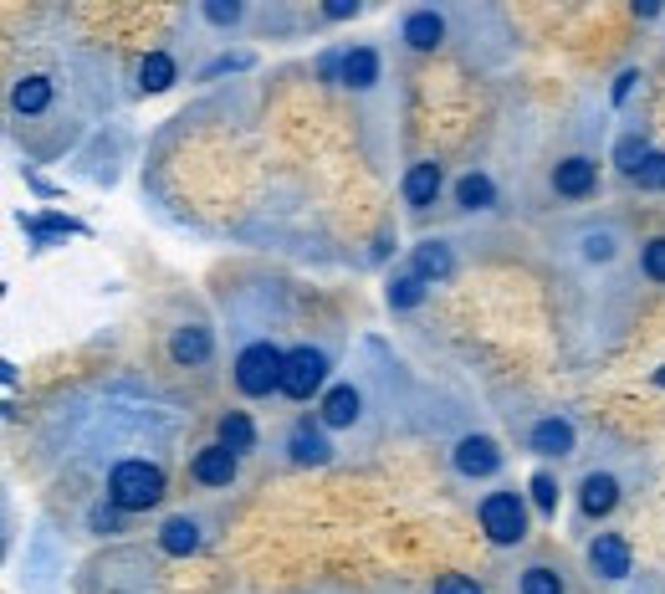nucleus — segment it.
Segmentation results:
<instances>
[{"label":"nucleus","instance_id":"1","mask_svg":"<svg viewBox=\"0 0 665 594\" xmlns=\"http://www.w3.org/2000/svg\"><path fill=\"white\" fill-rule=\"evenodd\" d=\"M108 497L113 507H123V513H139V507H154L164 497V472L149 461H123L113 482H108Z\"/></svg>","mask_w":665,"mask_h":594},{"label":"nucleus","instance_id":"2","mask_svg":"<svg viewBox=\"0 0 665 594\" xmlns=\"http://www.w3.org/2000/svg\"><path fill=\"white\" fill-rule=\"evenodd\" d=\"M282 369H287V354H277L272 344H251L241 359H236V385L246 395H266V390H282Z\"/></svg>","mask_w":665,"mask_h":594},{"label":"nucleus","instance_id":"3","mask_svg":"<svg viewBox=\"0 0 665 594\" xmlns=\"http://www.w3.org/2000/svg\"><path fill=\"white\" fill-rule=\"evenodd\" d=\"M481 523H486V533H492L497 543H517L522 533H527V518H522V502H517V492H492L481 502Z\"/></svg>","mask_w":665,"mask_h":594},{"label":"nucleus","instance_id":"4","mask_svg":"<svg viewBox=\"0 0 665 594\" xmlns=\"http://www.w3.org/2000/svg\"><path fill=\"white\" fill-rule=\"evenodd\" d=\"M323 374H328V359L318 354V349H297V354H287V369H282V390L292 395V400H307L318 385H323Z\"/></svg>","mask_w":665,"mask_h":594},{"label":"nucleus","instance_id":"5","mask_svg":"<svg viewBox=\"0 0 665 594\" xmlns=\"http://www.w3.org/2000/svg\"><path fill=\"white\" fill-rule=\"evenodd\" d=\"M589 564H594V574H604V579H625V574H630V548H625V538L599 533L594 548H589Z\"/></svg>","mask_w":665,"mask_h":594},{"label":"nucleus","instance_id":"6","mask_svg":"<svg viewBox=\"0 0 665 594\" xmlns=\"http://www.w3.org/2000/svg\"><path fill=\"white\" fill-rule=\"evenodd\" d=\"M497 446L492 441H486V436H466L461 446H456V466H461V472L466 477H486V472H497Z\"/></svg>","mask_w":665,"mask_h":594},{"label":"nucleus","instance_id":"7","mask_svg":"<svg viewBox=\"0 0 665 594\" xmlns=\"http://www.w3.org/2000/svg\"><path fill=\"white\" fill-rule=\"evenodd\" d=\"M195 477H200L205 487H226V482L236 477V451H226V446H205V451L195 456Z\"/></svg>","mask_w":665,"mask_h":594},{"label":"nucleus","instance_id":"8","mask_svg":"<svg viewBox=\"0 0 665 594\" xmlns=\"http://www.w3.org/2000/svg\"><path fill=\"white\" fill-rule=\"evenodd\" d=\"M532 451L568 456L573 451V426H568V420H538V426H532Z\"/></svg>","mask_w":665,"mask_h":594},{"label":"nucleus","instance_id":"9","mask_svg":"<svg viewBox=\"0 0 665 594\" xmlns=\"http://www.w3.org/2000/svg\"><path fill=\"white\" fill-rule=\"evenodd\" d=\"M553 185H558V195H589L594 190V164L589 159H563L553 169Z\"/></svg>","mask_w":665,"mask_h":594},{"label":"nucleus","instance_id":"10","mask_svg":"<svg viewBox=\"0 0 665 594\" xmlns=\"http://www.w3.org/2000/svg\"><path fill=\"white\" fill-rule=\"evenodd\" d=\"M440 36H446V21H440L435 11H415V16L405 21V41H410V47H420V52L440 47Z\"/></svg>","mask_w":665,"mask_h":594},{"label":"nucleus","instance_id":"11","mask_svg":"<svg viewBox=\"0 0 665 594\" xmlns=\"http://www.w3.org/2000/svg\"><path fill=\"white\" fill-rule=\"evenodd\" d=\"M159 543H164V554H195L200 548V528L190 523V518H169L164 528H159Z\"/></svg>","mask_w":665,"mask_h":594},{"label":"nucleus","instance_id":"12","mask_svg":"<svg viewBox=\"0 0 665 594\" xmlns=\"http://www.w3.org/2000/svg\"><path fill=\"white\" fill-rule=\"evenodd\" d=\"M440 195V164H415L405 175V200L410 205H430Z\"/></svg>","mask_w":665,"mask_h":594},{"label":"nucleus","instance_id":"13","mask_svg":"<svg viewBox=\"0 0 665 594\" xmlns=\"http://www.w3.org/2000/svg\"><path fill=\"white\" fill-rule=\"evenodd\" d=\"M374 77H379V57H374L369 47H353V52L343 57V82H348V88H369Z\"/></svg>","mask_w":665,"mask_h":594},{"label":"nucleus","instance_id":"14","mask_svg":"<svg viewBox=\"0 0 665 594\" xmlns=\"http://www.w3.org/2000/svg\"><path fill=\"white\" fill-rule=\"evenodd\" d=\"M353 415H359V390H353V385L328 390V400H323V420H328V426H348Z\"/></svg>","mask_w":665,"mask_h":594},{"label":"nucleus","instance_id":"15","mask_svg":"<svg viewBox=\"0 0 665 594\" xmlns=\"http://www.w3.org/2000/svg\"><path fill=\"white\" fill-rule=\"evenodd\" d=\"M169 354L180 364H200L210 354V333L205 328H180V333H174V344H169Z\"/></svg>","mask_w":665,"mask_h":594},{"label":"nucleus","instance_id":"16","mask_svg":"<svg viewBox=\"0 0 665 594\" xmlns=\"http://www.w3.org/2000/svg\"><path fill=\"white\" fill-rule=\"evenodd\" d=\"M614 502H619V482L614 477H604V472L584 477V507H589V513H609Z\"/></svg>","mask_w":665,"mask_h":594},{"label":"nucleus","instance_id":"17","mask_svg":"<svg viewBox=\"0 0 665 594\" xmlns=\"http://www.w3.org/2000/svg\"><path fill=\"white\" fill-rule=\"evenodd\" d=\"M251 441H256V431H251V420L241 410H231L226 420H220V446L226 451H251Z\"/></svg>","mask_w":665,"mask_h":594},{"label":"nucleus","instance_id":"18","mask_svg":"<svg viewBox=\"0 0 665 594\" xmlns=\"http://www.w3.org/2000/svg\"><path fill=\"white\" fill-rule=\"evenodd\" d=\"M52 103V82L47 77H26V82H16V108L21 113H41Z\"/></svg>","mask_w":665,"mask_h":594},{"label":"nucleus","instance_id":"19","mask_svg":"<svg viewBox=\"0 0 665 594\" xmlns=\"http://www.w3.org/2000/svg\"><path fill=\"white\" fill-rule=\"evenodd\" d=\"M446 272H451V251L440 241H425L415 251V277H446Z\"/></svg>","mask_w":665,"mask_h":594},{"label":"nucleus","instance_id":"20","mask_svg":"<svg viewBox=\"0 0 665 594\" xmlns=\"http://www.w3.org/2000/svg\"><path fill=\"white\" fill-rule=\"evenodd\" d=\"M139 82H144L149 93H164L169 82H174V62H169L164 52H149V57H144V67H139Z\"/></svg>","mask_w":665,"mask_h":594},{"label":"nucleus","instance_id":"21","mask_svg":"<svg viewBox=\"0 0 665 594\" xmlns=\"http://www.w3.org/2000/svg\"><path fill=\"white\" fill-rule=\"evenodd\" d=\"M492 180H486V175H466L461 185H456V200L466 205V210H481V205H492Z\"/></svg>","mask_w":665,"mask_h":594},{"label":"nucleus","instance_id":"22","mask_svg":"<svg viewBox=\"0 0 665 594\" xmlns=\"http://www.w3.org/2000/svg\"><path fill=\"white\" fill-rule=\"evenodd\" d=\"M292 461H302V466H323L328 461V441L323 436H292Z\"/></svg>","mask_w":665,"mask_h":594},{"label":"nucleus","instance_id":"23","mask_svg":"<svg viewBox=\"0 0 665 594\" xmlns=\"http://www.w3.org/2000/svg\"><path fill=\"white\" fill-rule=\"evenodd\" d=\"M522 594H563V584H558L553 569H527L522 574Z\"/></svg>","mask_w":665,"mask_h":594},{"label":"nucleus","instance_id":"24","mask_svg":"<svg viewBox=\"0 0 665 594\" xmlns=\"http://www.w3.org/2000/svg\"><path fill=\"white\" fill-rule=\"evenodd\" d=\"M389 303H394V308H415V303H420V277H394Z\"/></svg>","mask_w":665,"mask_h":594},{"label":"nucleus","instance_id":"25","mask_svg":"<svg viewBox=\"0 0 665 594\" xmlns=\"http://www.w3.org/2000/svg\"><path fill=\"white\" fill-rule=\"evenodd\" d=\"M645 190H665V154H645V164H640V175H635Z\"/></svg>","mask_w":665,"mask_h":594},{"label":"nucleus","instance_id":"26","mask_svg":"<svg viewBox=\"0 0 665 594\" xmlns=\"http://www.w3.org/2000/svg\"><path fill=\"white\" fill-rule=\"evenodd\" d=\"M645 272H650L655 282H665V236H655V241L645 246Z\"/></svg>","mask_w":665,"mask_h":594},{"label":"nucleus","instance_id":"27","mask_svg":"<svg viewBox=\"0 0 665 594\" xmlns=\"http://www.w3.org/2000/svg\"><path fill=\"white\" fill-rule=\"evenodd\" d=\"M205 16H210L215 26H231V21H241V6H236V0H210Z\"/></svg>","mask_w":665,"mask_h":594},{"label":"nucleus","instance_id":"28","mask_svg":"<svg viewBox=\"0 0 665 594\" xmlns=\"http://www.w3.org/2000/svg\"><path fill=\"white\" fill-rule=\"evenodd\" d=\"M435 594H481V584L466 579V574H446V579L435 584Z\"/></svg>","mask_w":665,"mask_h":594},{"label":"nucleus","instance_id":"29","mask_svg":"<svg viewBox=\"0 0 665 594\" xmlns=\"http://www.w3.org/2000/svg\"><path fill=\"white\" fill-rule=\"evenodd\" d=\"M619 164H625L630 175H640V164H645V149H640V139H619Z\"/></svg>","mask_w":665,"mask_h":594},{"label":"nucleus","instance_id":"30","mask_svg":"<svg viewBox=\"0 0 665 594\" xmlns=\"http://www.w3.org/2000/svg\"><path fill=\"white\" fill-rule=\"evenodd\" d=\"M532 497H538V507H543V513H553V502H558V487H553V477H532Z\"/></svg>","mask_w":665,"mask_h":594},{"label":"nucleus","instance_id":"31","mask_svg":"<svg viewBox=\"0 0 665 594\" xmlns=\"http://www.w3.org/2000/svg\"><path fill=\"white\" fill-rule=\"evenodd\" d=\"M584 251H589L594 262H604L609 251H614V241H609V236H589V241H584Z\"/></svg>","mask_w":665,"mask_h":594},{"label":"nucleus","instance_id":"32","mask_svg":"<svg viewBox=\"0 0 665 594\" xmlns=\"http://www.w3.org/2000/svg\"><path fill=\"white\" fill-rule=\"evenodd\" d=\"M93 528H108V533H113V528H118V513H113V507H98V513H93Z\"/></svg>","mask_w":665,"mask_h":594},{"label":"nucleus","instance_id":"33","mask_svg":"<svg viewBox=\"0 0 665 594\" xmlns=\"http://www.w3.org/2000/svg\"><path fill=\"white\" fill-rule=\"evenodd\" d=\"M630 88H635V72H625V77L614 82V103H625V98H630Z\"/></svg>","mask_w":665,"mask_h":594},{"label":"nucleus","instance_id":"34","mask_svg":"<svg viewBox=\"0 0 665 594\" xmlns=\"http://www.w3.org/2000/svg\"><path fill=\"white\" fill-rule=\"evenodd\" d=\"M328 16H338V21L353 16V0H328Z\"/></svg>","mask_w":665,"mask_h":594},{"label":"nucleus","instance_id":"35","mask_svg":"<svg viewBox=\"0 0 665 594\" xmlns=\"http://www.w3.org/2000/svg\"><path fill=\"white\" fill-rule=\"evenodd\" d=\"M655 385H665V369H660V374H655Z\"/></svg>","mask_w":665,"mask_h":594}]
</instances>
